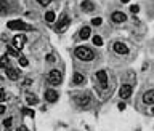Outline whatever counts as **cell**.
I'll use <instances>...</instances> for the list:
<instances>
[{
    "mask_svg": "<svg viewBox=\"0 0 154 131\" xmlns=\"http://www.w3.org/2000/svg\"><path fill=\"white\" fill-rule=\"evenodd\" d=\"M112 50L116 51L117 54H127L128 53V46L125 45V43H122V42H116V43H114Z\"/></svg>",
    "mask_w": 154,
    "mask_h": 131,
    "instance_id": "4",
    "label": "cell"
},
{
    "mask_svg": "<svg viewBox=\"0 0 154 131\" xmlns=\"http://www.w3.org/2000/svg\"><path fill=\"white\" fill-rule=\"evenodd\" d=\"M3 112H5V106L0 104V114H3Z\"/></svg>",
    "mask_w": 154,
    "mask_h": 131,
    "instance_id": "32",
    "label": "cell"
},
{
    "mask_svg": "<svg viewBox=\"0 0 154 131\" xmlns=\"http://www.w3.org/2000/svg\"><path fill=\"white\" fill-rule=\"evenodd\" d=\"M101 22H103L101 18H93V19H92V26H100Z\"/></svg>",
    "mask_w": 154,
    "mask_h": 131,
    "instance_id": "24",
    "label": "cell"
},
{
    "mask_svg": "<svg viewBox=\"0 0 154 131\" xmlns=\"http://www.w3.org/2000/svg\"><path fill=\"white\" fill-rule=\"evenodd\" d=\"M45 99L48 102H56L58 101V93L55 90H47L45 91Z\"/></svg>",
    "mask_w": 154,
    "mask_h": 131,
    "instance_id": "12",
    "label": "cell"
},
{
    "mask_svg": "<svg viewBox=\"0 0 154 131\" xmlns=\"http://www.w3.org/2000/svg\"><path fill=\"white\" fill-rule=\"evenodd\" d=\"M24 45H26V37L24 35H16V37H13V46L16 50H21Z\"/></svg>",
    "mask_w": 154,
    "mask_h": 131,
    "instance_id": "9",
    "label": "cell"
},
{
    "mask_svg": "<svg viewBox=\"0 0 154 131\" xmlns=\"http://www.w3.org/2000/svg\"><path fill=\"white\" fill-rule=\"evenodd\" d=\"M18 131H29V130H27V128H26V126H21V128H19Z\"/></svg>",
    "mask_w": 154,
    "mask_h": 131,
    "instance_id": "33",
    "label": "cell"
},
{
    "mask_svg": "<svg viewBox=\"0 0 154 131\" xmlns=\"http://www.w3.org/2000/svg\"><path fill=\"white\" fill-rule=\"evenodd\" d=\"M80 8L85 11V13H90V11H93L95 10V5L92 2H90V0H85V2H82L80 3Z\"/></svg>",
    "mask_w": 154,
    "mask_h": 131,
    "instance_id": "14",
    "label": "cell"
},
{
    "mask_svg": "<svg viewBox=\"0 0 154 131\" xmlns=\"http://www.w3.org/2000/svg\"><path fill=\"white\" fill-rule=\"evenodd\" d=\"M47 61H48V62H53V61H55V56H53V54H47Z\"/></svg>",
    "mask_w": 154,
    "mask_h": 131,
    "instance_id": "30",
    "label": "cell"
},
{
    "mask_svg": "<svg viewBox=\"0 0 154 131\" xmlns=\"http://www.w3.org/2000/svg\"><path fill=\"white\" fill-rule=\"evenodd\" d=\"M23 112H24V114H27L29 117H34V110H31V109H24Z\"/></svg>",
    "mask_w": 154,
    "mask_h": 131,
    "instance_id": "28",
    "label": "cell"
},
{
    "mask_svg": "<svg viewBox=\"0 0 154 131\" xmlns=\"http://www.w3.org/2000/svg\"><path fill=\"white\" fill-rule=\"evenodd\" d=\"M143 102L145 104H154V90H148L143 94Z\"/></svg>",
    "mask_w": 154,
    "mask_h": 131,
    "instance_id": "13",
    "label": "cell"
},
{
    "mask_svg": "<svg viewBox=\"0 0 154 131\" xmlns=\"http://www.w3.org/2000/svg\"><path fill=\"white\" fill-rule=\"evenodd\" d=\"M76 56L80 59V61H92L95 58V53L87 46H77L76 48Z\"/></svg>",
    "mask_w": 154,
    "mask_h": 131,
    "instance_id": "1",
    "label": "cell"
},
{
    "mask_svg": "<svg viewBox=\"0 0 154 131\" xmlns=\"http://www.w3.org/2000/svg\"><path fill=\"white\" fill-rule=\"evenodd\" d=\"M69 22H71V19L66 16V14H63L61 19H60V22L56 24V30H58V32H63V30H66V27L69 26Z\"/></svg>",
    "mask_w": 154,
    "mask_h": 131,
    "instance_id": "7",
    "label": "cell"
},
{
    "mask_svg": "<svg viewBox=\"0 0 154 131\" xmlns=\"http://www.w3.org/2000/svg\"><path fill=\"white\" fill-rule=\"evenodd\" d=\"M11 123H13V120H11V118H7V120L3 122V125H5L7 128H10V126H11Z\"/></svg>",
    "mask_w": 154,
    "mask_h": 131,
    "instance_id": "27",
    "label": "cell"
},
{
    "mask_svg": "<svg viewBox=\"0 0 154 131\" xmlns=\"http://www.w3.org/2000/svg\"><path fill=\"white\" fill-rule=\"evenodd\" d=\"M76 101V104L77 106H80V107H85V106H88V102H90V96L87 93H82V94H79V96L74 99Z\"/></svg>",
    "mask_w": 154,
    "mask_h": 131,
    "instance_id": "5",
    "label": "cell"
},
{
    "mask_svg": "<svg viewBox=\"0 0 154 131\" xmlns=\"http://www.w3.org/2000/svg\"><path fill=\"white\" fill-rule=\"evenodd\" d=\"M96 78H98V82H100V85L103 88H108V74H106V70H98Z\"/></svg>",
    "mask_w": 154,
    "mask_h": 131,
    "instance_id": "6",
    "label": "cell"
},
{
    "mask_svg": "<svg viewBox=\"0 0 154 131\" xmlns=\"http://www.w3.org/2000/svg\"><path fill=\"white\" fill-rule=\"evenodd\" d=\"M37 2L40 3L42 7H47V5H50V3H51V0H37Z\"/></svg>",
    "mask_w": 154,
    "mask_h": 131,
    "instance_id": "25",
    "label": "cell"
},
{
    "mask_svg": "<svg viewBox=\"0 0 154 131\" xmlns=\"http://www.w3.org/2000/svg\"><path fill=\"white\" fill-rule=\"evenodd\" d=\"M74 83H76V85H84L85 83V77L82 74H74Z\"/></svg>",
    "mask_w": 154,
    "mask_h": 131,
    "instance_id": "17",
    "label": "cell"
},
{
    "mask_svg": "<svg viewBox=\"0 0 154 131\" xmlns=\"http://www.w3.org/2000/svg\"><path fill=\"white\" fill-rule=\"evenodd\" d=\"M63 80V75L60 70H50L48 74V82L51 83V85H60Z\"/></svg>",
    "mask_w": 154,
    "mask_h": 131,
    "instance_id": "3",
    "label": "cell"
},
{
    "mask_svg": "<svg viewBox=\"0 0 154 131\" xmlns=\"http://www.w3.org/2000/svg\"><path fill=\"white\" fill-rule=\"evenodd\" d=\"M7 27H8V29H15V30H34L32 26L26 24V22L19 21V19H15V21H8Z\"/></svg>",
    "mask_w": 154,
    "mask_h": 131,
    "instance_id": "2",
    "label": "cell"
},
{
    "mask_svg": "<svg viewBox=\"0 0 154 131\" xmlns=\"http://www.w3.org/2000/svg\"><path fill=\"white\" fill-rule=\"evenodd\" d=\"M119 96L122 99H128L130 96H132V86L130 85H122L120 90H119Z\"/></svg>",
    "mask_w": 154,
    "mask_h": 131,
    "instance_id": "8",
    "label": "cell"
},
{
    "mask_svg": "<svg viewBox=\"0 0 154 131\" xmlns=\"http://www.w3.org/2000/svg\"><path fill=\"white\" fill-rule=\"evenodd\" d=\"M130 11H132V13H138V11H140V7H138V5H132V7H130Z\"/></svg>",
    "mask_w": 154,
    "mask_h": 131,
    "instance_id": "26",
    "label": "cell"
},
{
    "mask_svg": "<svg viewBox=\"0 0 154 131\" xmlns=\"http://www.w3.org/2000/svg\"><path fill=\"white\" fill-rule=\"evenodd\" d=\"M93 43H95L96 46H101V45H103V38L100 37V35H95V37H93Z\"/></svg>",
    "mask_w": 154,
    "mask_h": 131,
    "instance_id": "22",
    "label": "cell"
},
{
    "mask_svg": "<svg viewBox=\"0 0 154 131\" xmlns=\"http://www.w3.org/2000/svg\"><path fill=\"white\" fill-rule=\"evenodd\" d=\"M120 2H122V3H128L130 0H120Z\"/></svg>",
    "mask_w": 154,
    "mask_h": 131,
    "instance_id": "34",
    "label": "cell"
},
{
    "mask_svg": "<svg viewBox=\"0 0 154 131\" xmlns=\"http://www.w3.org/2000/svg\"><path fill=\"white\" fill-rule=\"evenodd\" d=\"M111 19L114 22H125L127 21V16H125V13H122V11H114L111 14Z\"/></svg>",
    "mask_w": 154,
    "mask_h": 131,
    "instance_id": "11",
    "label": "cell"
},
{
    "mask_svg": "<svg viewBox=\"0 0 154 131\" xmlns=\"http://www.w3.org/2000/svg\"><path fill=\"white\" fill-rule=\"evenodd\" d=\"M90 32H92V29H90V27H82L80 32H79V37H80L82 40H85V38L90 37Z\"/></svg>",
    "mask_w": 154,
    "mask_h": 131,
    "instance_id": "16",
    "label": "cell"
},
{
    "mask_svg": "<svg viewBox=\"0 0 154 131\" xmlns=\"http://www.w3.org/2000/svg\"><path fill=\"white\" fill-rule=\"evenodd\" d=\"M10 66V59H8V54H3L2 58H0V67L2 69H7V67Z\"/></svg>",
    "mask_w": 154,
    "mask_h": 131,
    "instance_id": "18",
    "label": "cell"
},
{
    "mask_svg": "<svg viewBox=\"0 0 154 131\" xmlns=\"http://www.w3.org/2000/svg\"><path fill=\"white\" fill-rule=\"evenodd\" d=\"M26 102H27L29 106H35V104L39 102V99L35 98L32 93H26Z\"/></svg>",
    "mask_w": 154,
    "mask_h": 131,
    "instance_id": "15",
    "label": "cell"
},
{
    "mask_svg": "<svg viewBox=\"0 0 154 131\" xmlns=\"http://www.w3.org/2000/svg\"><path fill=\"white\" fill-rule=\"evenodd\" d=\"M7 53H8V56L19 58V50H16L15 46H8V48H7Z\"/></svg>",
    "mask_w": 154,
    "mask_h": 131,
    "instance_id": "19",
    "label": "cell"
},
{
    "mask_svg": "<svg viewBox=\"0 0 154 131\" xmlns=\"http://www.w3.org/2000/svg\"><path fill=\"white\" fill-rule=\"evenodd\" d=\"M5 70H7V75H8V78H10V80H18V78H19V75H21V74H19V70L16 69V67H11V66H8Z\"/></svg>",
    "mask_w": 154,
    "mask_h": 131,
    "instance_id": "10",
    "label": "cell"
},
{
    "mask_svg": "<svg viewBox=\"0 0 154 131\" xmlns=\"http://www.w3.org/2000/svg\"><path fill=\"white\" fill-rule=\"evenodd\" d=\"M19 64H21L23 67H26L27 64H29V61H27V59H26L24 56H19Z\"/></svg>",
    "mask_w": 154,
    "mask_h": 131,
    "instance_id": "23",
    "label": "cell"
},
{
    "mask_svg": "<svg viewBox=\"0 0 154 131\" xmlns=\"http://www.w3.org/2000/svg\"><path fill=\"white\" fill-rule=\"evenodd\" d=\"M7 11H8V2L0 0V14H7Z\"/></svg>",
    "mask_w": 154,
    "mask_h": 131,
    "instance_id": "20",
    "label": "cell"
},
{
    "mask_svg": "<svg viewBox=\"0 0 154 131\" xmlns=\"http://www.w3.org/2000/svg\"><path fill=\"white\" fill-rule=\"evenodd\" d=\"M2 101H5V91L0 90V102H2Z\"/></svg>",
    "mask_w": 154,
    "mask_h": 131,
    "instance_id": "29",
    "label": "cell"
},
{
    "mask_svg": "<svg viewBox=\"0 0 154 131\" xmlns=\"http://www.w3.org/2000/svg\"><path fill=\"white\" fill-rule=\"evenodd\" d=\"M117 107H119V110H124V109H125V104H124V102H119V104H117Z\"/></svg>",
    "mask_w": 154,
    "mask_h": 131,
    "instance_id": "31",
    "label": "cell"
},
{
    "mask_svg": "<svg viewBox=\"0 0 154 131\" xmlns=\"http://www.w3.org/2000/svg\"><path fill=\"white\" fill-rule=\"evenodd\" d=\"M55 19H56L55 11H47V13H45V21L47 22H55Z\"/></svg>",
    "mask_w": 154,
    "mask_h": 131,
    "instance_id": "21",
    "label": "cell"
}]
</instances>
